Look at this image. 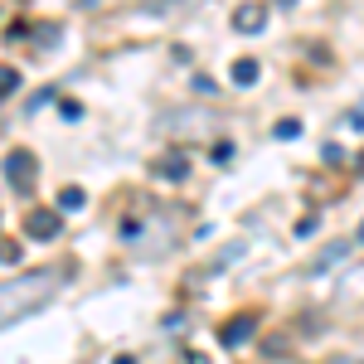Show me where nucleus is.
<instances>
[{"label": "nucleus", "instance_id": "obj_4", "mask_svg": "<svg viewBox=\"0 0 364 364\" xmlns=\"http://www.w3.org/2000/svg\"><path fill=\"white\" fill-rule=\"evenodd\" d=\"M262 25H267V10L262 5H238V15H233V29L238 34H257Z\"/></svg>", "mask_w": 364, "mask_h": 364}, {"label": "nucleus", "instance_id": "obj_6", "mask_svg": "<svg viewBox=\"0 0 364 364\" xmlns=\"http://www.w3.org/2000/svg\"><path fill=\"white\" fill-rule=\"evenodd\" d=\"M233 83L238 87L257 83V58H238V63H233Z\"/></svg>", "mask_w": 364, "mask_h": 364}, {"label": "nucleus", "instance_id": "obj_1", "mask_svg": "<svg viewBox=\"0 0 364 364\" xmlns=\"http://www.w3.org/2000/svg\"><path fill=\"white\" fill-rule=\"evenodd\" d=\"M58 282H63L58 267H34L25 277L0 282V331L15 326V321H25V316H34V311H44L58 296Z\"/></svg>", "mask_w": 364, "mask_h": 364}, {"label": "nucleus", "instance_id": "obj_8", "mask_svg": "<svg viewBox=\"0 0 364 364\" xmlns=\"http://www.w3.org/2000/svg\"><path fill=\"white\" fill-rule=\"evenodd\" d=\"M78 204H83V190H78V185H73V190H63V195H58V209H78Z\"/></svg>", "mask_w": 364, "mask_h": 364}, {"label": "nucleus", "instance_id": "obj_5", "mask_svg": "<svg viewBox=\"0 0 364 364\" xmlns=\"http://www.w3.org/2000/svg\"><path fill=\"white\" fill-rule=\"evenodd\" d=\"M248 336H252V316H238V321H228L224 331H219V340H224V345H243Z\"/></svg>", "mask_w": 364, "mask_h": 364}, {"label": "nucleus", "instance_id": "obj_3", "mask_svg": "<svg viewBox=\"0 0 364 364\" xmlns=\"http://www.w3.org/2000/svg\"><path fill=\"white\" fill-rule=\"evenodd\" d=\"M5 180H10L15 190H25L29 180H34V156H29V151H10V156H5Z\"/></svg>", "mask_w": 364, "mask_h": 364}, {"label": "nucleus", "instance_id": "obj_2", "mask_svg": "<svg viewBox=\"0 0 364 364\" xmlns=\"http://www.w3.org/2000/svg\"><path fill=\"white\" fill-rule=\"evenodd\" d=\"M58 228H63V209H29V219H25V233L29 238H58Z\"/></svg>", "mask_w": 364, "mask_h": 364}, {"label": "nucleus", "instance_id": "obj_7", "mask_svg": "<svg viewBox=\"0 0 364 364\" xmlns=\"http://www.w3.org/2000/svg\"><path fill=\"white\" fill-rule=\"evenodd\" d=\"M15 87H20V73H15V68H0V97L15 92Z\"/></svg>", "mask_w": 364, "mask_h": 364}]
</instances>
